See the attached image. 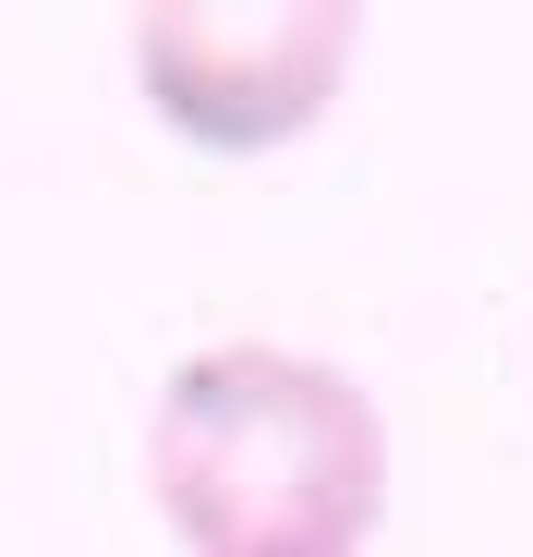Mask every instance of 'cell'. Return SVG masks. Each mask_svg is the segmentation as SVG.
Listing matches in <instances>:
<instances>
[{
	"instance_id": "1",
	"label": "cell",
	"mask_w": 533,
	"mask_h": 557,
	"mask_svg": "<svg viewBox=\"0 0 533 557\" xmlns=\"http://www.w3.org/2000/svg\"><path fill=\"white\" fill-rule=\"evenodd\" d=\"M146 497L183 557H364L388 521V412L292 339H207L146 412Z\"/></svg>"
},
{
	"instance_id": "2",
	"label": "cell",
	"mask_w": 533,
	"mask_h": 557,
	"mask_svg": "<svg viewBox=\"0 0 533 557\" xmlns=\"http://www.w3.org/2000/svg\"><path fill=\"white\" fill-rule=\"evenodd\" d=\"M351 49H364V25L339 0H303V13H207V0L134 13L146 110L207 158H266V146L315 134L327 98L351 85Z\"/></svg>"
}]
</instances>
